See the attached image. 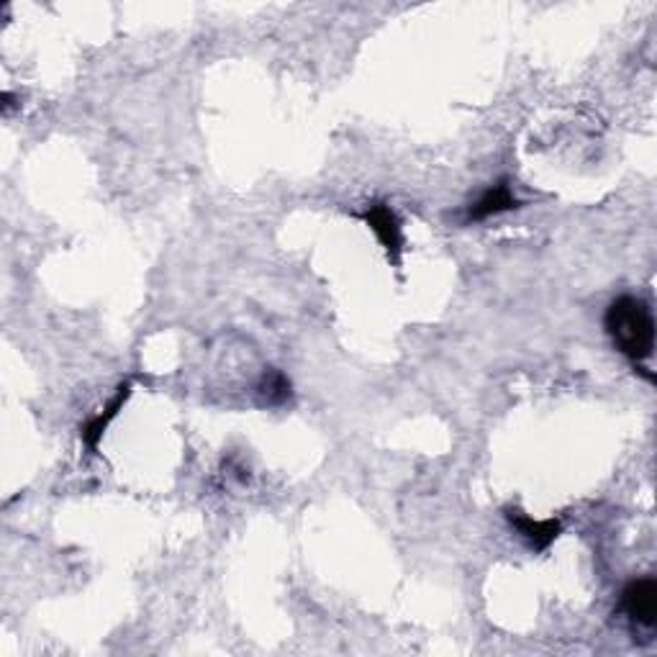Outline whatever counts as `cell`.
Masks as SVG:
<instances>
[{"mask_svg": "<svg viewBox=\"0 0 657 657\" xmlns=\"http://www.w3.org/2000/svg\"><path fill=\"white\" fill-rule=\"evenodd\" d=\"M603 329L619 354L634 365L642 367L645 360L653 357L655 350V316L642 298L634 295H619L611 301L603 316Z\"/></svg>", "mask_w": 657, "mask_h": 657, "instance_id": "obj_1", "label": "cell"}, {"mask_svg": "<svg viewBox=\"0 0 657 657\" xmlns=\"http://www.w3.org/2000/svg\"><path fill=\"white\" fill-rule=\"evenodd\" d=\"M360 219L373 228V234L378 236L380 247L386 249L388 260L398 268L403 253V228H401V219L396 216V211L383 201H371L363 209V213H360Z\"/></svg>", "mask_w": 657, "mask_h": 657, "instance_id": "obj_2", "label": "cell"}, {"mask_svg": "<svg viewBox=\"0 0 657 657\" xmlns=\"http://www.w3.org/2000/svg\"><path fill=\"white\" fill-rule=\"evenodd\" d=\"M622 611L632 626L653 630L657 624V580L637 578L626 583V588L622 590Z\"/></svg>", "mask_w": 657, "mask_h": 657, "instance_id": "obj_3", "label": "cell"}, {"mask_svg": "<svg viewBox=\"0 0 657 657\" xmlns=\"http://www.w3.org/2000/svg\"><path fill=\"white\" fill-rule=\"evenodd\" d=\"M504 516H506V521L512 524L516 531H519L521 540L527 542L535 552L550 550L552 544H555L558 537L563 535V521L555 519V516H552V519L540 521V519H531L529 514H524L521 508H516V506H506Z\"/></svg>", "mask_w": 657, "mask_h": 657, "instance_id": "obj_4", "label": "cell"}, {"mask_svg": "<svg viewBox=\"0 0 657 657\" xmlns=\"http://www.w3.org/2000/svg\"><path fill=\"white\" fill-rule=\"evenodd\" d=\"M516 209H521V201L514 196L512 180H508V177H501V180L493 183L491 188L483 190L476 203H470L468 209H465L462 224H478V221H485L491 216H498V213L516 211Z\"/></svg>", "mask_w": 657, "mask_h": 657, "instance_id": "obj_5", "label": "cell"}, {"mask_svg": "<svg viewBox=\"0 0 657 657\" xmlns=\"http://www.w3.org/2000/svg\"><path fill=\"white\" fill-rule=\"evenodd\" d=\"M129 396H131V380L118 383L116 394L110 396V401L103 406V409L95 413V417H91L83 426H80V439H83V445L91 449V453L98 449L103 434H106L110 422H114V419L118 417V411H124V406H127Z\"/></svg>", "mask_w": 657, "mask_h": 657, "instance_id": "obj_6", "label": "cell"}, {"mask_svg": "<svg viewBox=\"0 0 657 657\" xmlns=\"http://www.w3.org/2000/svg\"><path fill=\"white\" fill-rule=\"evenodd\" d=\"M257 398L262 406H283L291 398V380L280 371H268L257 386Z\"/></svg>", "mask_w": 657, "mask_h": 657, "instance_id": "obj_7", "label": "cell"}]
</instances>
